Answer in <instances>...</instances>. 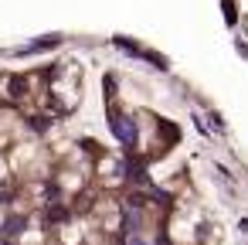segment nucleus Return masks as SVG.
I'll list each match as a JSON object with an SVG mask.
<instances>
[{
    "instance_id": "f257e3e1",
    "label": "nucleus",
    "mask_w": 248,
    "mask_h": 245,
    "mask_svg": "<svg viewBox=\"0 0 248 245\" xmlns=\"http://www.w3.org/2000/svg\"><path fill=\"white\" fill-rule=\"evenodd\" d=\"M112 133L119 136L123 147H136V136H140V133H136V126H133L129 116H116V113H112Z\"/></svg>"
},
{
    "instance_id": "f03ea898",
    "label": "nucleus",
    "mask_w": 248,
    "mask_h": 245,
    "mask_svg": "<svg viewBox=\"0 0 248 245\" xmlns=\"http://www.w3.org/2000/svg\"><path fill=\"white\" fill-rule=\"evenodd\" d=\"M116 48H123V51H129L133 58H143V62H153L156 68H167V62H163L160 55H153V51H143V48H136V41H129V38H116Z\"/></svg>"
},
{
    "instance_id": "7ed1b4c3",
    "label": "nucleus",
    "mask_w": 248,
    "mask_h": 245,
    "mask_svg": "<svg viewBox=\"0 0 248 245\" xmlns=\"http://www.w3.org/2000/svg\"><path fill=\"white\" fill-rule=\"evenodd\" d=\"M24 214H14V218H7L4 221V228H0V238H4V242H11V238H17L21 231H24Z\"/></svg>"
}]
</instances>
